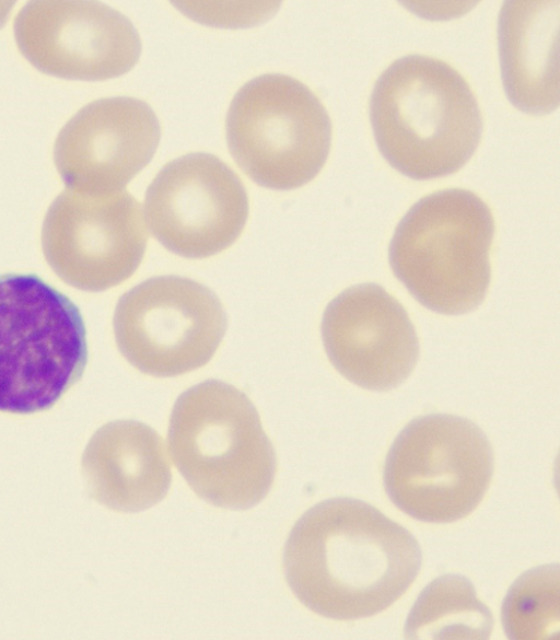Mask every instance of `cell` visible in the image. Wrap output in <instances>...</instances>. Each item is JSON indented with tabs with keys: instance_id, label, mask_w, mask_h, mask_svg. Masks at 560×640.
I'll return each mask as SVG.
<instances>
[{
	"instance_id": "12",
	"label": "cell",
	"mask_w": 560,
	"mask_h": 640,
	"mask_svg": "<svg viewBox=\"0 0 560 640\" xmlns=\"http://www.w3.org/2000/svg\"><path fill=\"white\" fill-rule=\"evenodd\" d=\"M320 330L331 364L363 388L398 386L418 360V337L406 310L375 283L351 287L330 301Z\"/></svg>"
},
{
	"instance_id": "5",
	"label": "cell",
	"mask_w": 560,
	"mask_h": 640,
	"mask_svg": "<svg viewBox=\"0 0 560 640\" xmlns=\"http://www.w3.org/2000/svg\"><path fill=\"white\" fill-rule=\"evenodd\" d=\"M86 362L78 306L36 275H0V411L51 408L81 379Z\"/></svg>"
},
{
	"instance_id": "4",
	"label": "cell",
	"mask_w": 560,
	"mask_h": 640,
	"mask_svg": "<svg viewBox=\"0 0 560 640\" xmlns=\"http://www.w3.org/2000/svg\"><path fill=\"white\" fill-rule=\"evenodd\" d=\"M493 236L492 212L479 196L460 188L439 190L418 200L400 220L389 264L427 309L467 313L487 294Z\"/></svg>"
},
{
	"instance_id": "9",
	"label": "cell",
	"mask_w": 560,
	"mask_h": 640,
	"mask_svg": "<svg viewBox=\"0 0 560 640\" xmlns=\"http://www.w3.org/2000/svg\"><path fill=\"white\" fill-rule=\"evenodd\" d=\"M148 230L141 205L124 189L66 188L42 226L46 261L66 283L100 292L127 280L144 256Z\"/></svg>"
},
{
	"instance_id": "6",
	"label": "cell",
	"mask_w": 560,
	"mask_h": 640,
	"mask_svg": "<svg viewBox=\"0 0 560 640\" xmlns=\"http://www.w3.org/2000/svg\"><path fill=\"white\" fill-rule=\"evenodd\" d=\"M225 128L237 165L271 189L305 185L330 150L326 108L304 83L285 74H262L245 83L230 104Z\"/></svg>"
},
{
	"instance_id": "15",
	"label": "cell",
	"mask_w": 560,
	"mask_h": 640,
	"mask_svg": "<svg viewBox=\"0 0 560 640\" xmlns=\"http://www.w3.org/2000/svg\"><path fill=\"white\" fill-rule=\"evenodd\" d=\"M559 1L504 2L498 22L501 77L518 109L542 115L559 105Z\"/></svg>"
},
{
	"instance_id": "14",
	"label": "cell",
	"mask_w": 560,
	"mask_h": 640,
	"mask_svg": "<svg viewBox=\"0 0 560 640\" xmlns=\"http://www.w3.org/2000/svg\"><path fill=\"white\" fill-rule=\"evenodd\" d=\"M81 468L90 497L119 512L156 504L172 479L163 440L136 420H116L97 429L83 452Z\"/></svg>"
},
{
	"instance_id": "3",
	"label": "cell",
	"mask_w": 560,
	"mask_h": 640,
	"mask_svg": "<svg viewBox=\"0 0 560 640\" xmlns=\"http://www.w3.org/2000/svg\"><path fill=\"white\" fill-rule=\"evenodd\" d=\"M173 462L194 492L246 510L270 491L277 457L259 415L238 388L207 380L176 400L168 426Z\"/></svg>"
},
{
	"instance_id": "16",
	"label": "cell",
	"mask_w": 560,
	"mask_h": 640,
	"mask_svg": "<svg viewBox=\"0 0 560 640\" xmlns=\"http://www.w3.org/2000/svg\"><path fill=\"white\" fill-rule=\"evenodd\" d=\"M493 626L488 607L465 577L445 574L419 595L405 626L408 639H487Z\"/></svg>"
},
{
	"instance_id": "17",
	"label": "cell",
	"mask_w": 560,
	"mask_h": 640,
	"mask_svg": "<svg viewBox=\"0 0 560 640\" xmlns=\"http://www.w3.org/2000/svg\"><path fill=\"white\" fill-rule=\"evenodd\" d=\"M559 583L558 565H547L530 569L512 584L502 605V624L508 638H558Z\"/></svg>"
},
{
	"instance_id": "13",
	"label": "cell",
	"mask_w": 560,
	"mask_h": 640,
	"mask_svg": "<svg viewBox=\"0 0 560 640\" xmlns=\"http://www.w3.org/2000/svg\"><path fill=\"white\" fill-rule=\"evenodd\" d=\"M160 136L159 119L145 102L100 98L61 128L54 144L55 165L70 188L124 189L151 161Z\"/></svg>"
},
{
	"instance_id": "11",
	"label": "cell",
	"mask_w": 560,
	"mask_h": 640,
	"mask_svg": "<svg viewBox=\"0 0 560 640\" xmlns=\"http://www.w3.org/2000/svg\"><path fill=\"white\" fill-rule=\"evenodd\" d=\"M22 55L50 75L98 81L121 75L139 60V34L124 14L84 0H35L18 13Z\"/></svg>"
},
{
	"instance_id": "2",
	"label": "cell",
	"mask_w": 560,
	"mask_h": 640,
	"mask_svg": "<svg viewBox=\"0 0 560 640\" xmlns=\"http://www.w3.org/2000/svg\"><path fill=\"white\" fill-rule=\"evenodd\" d=\"M370 118L382 155L413 179L458 171L476 151L482 131L468 82L448 63L423 55L399 58L378 77Z\"/></svg>"
},
{
	"instance_id": "1",
	"label": "cell",
	"mask_w": 560,
	"mask_h": 640,
	"mask_svg": "<svg viewBox=\"0 0 560 640\" xmlns=\"http://www.w3.org/2000/svg\"><path fill=\"white\" fill-rule=\"evenodd\" d=\"M421 560L409 531L371 504L343 497L300 517L284 546L283 570L312 612L354 620L394 604L416 580Z\"/></svg>"
},
{
	"instance_id": "10",
	"label": "cell",
	"mask_w": 560,
	"mask_h": 640,
	"mask_svg": "<svg viewBox=\"0 0 560 640\" xmlns=\"http://www.w3.org/2000/svg\"><path fill=\"white\" fill-rule=\"evenodd\" d=\"M248 208L246 189L235 172L202 152L165 164L144 198L152 234L185 258H206L230 247L244 230Z\"/></svg>"
},
{
	"instance_id": "7",
	"label": "cell",
	"mask_w": 560,
	"mask_h": 640,
	"mask_svg": "<svg viewBox=\"0 0 560 640\" xmlns=\"http://www.w3.org/2000/svg\"><path fill=\"white\" fill-rule=\"evenodd\" d=\"M494 468L489 440L474 422L431 414L409 422L393 442L384 464V488L392 502L413 519L451 523L482 500Z\"/></svg>"
},
{
	"instance_id": "8",
	"label": "cell",
	"mask_w": 560,
	"mask_h": 640,
	"mask_svg": "<svg viewBox=\"0 0 560 640\" xmlns=\"http://www.w3.org/2000/svg\"><path fill=\"white\" fill-rule=\"evenodd\" d=\"M116 345L140 372L177 376L207 364L228 327L219 298L180 276L147 279L124 293L115 307Z\"/></svg>"
}]
</instances>
